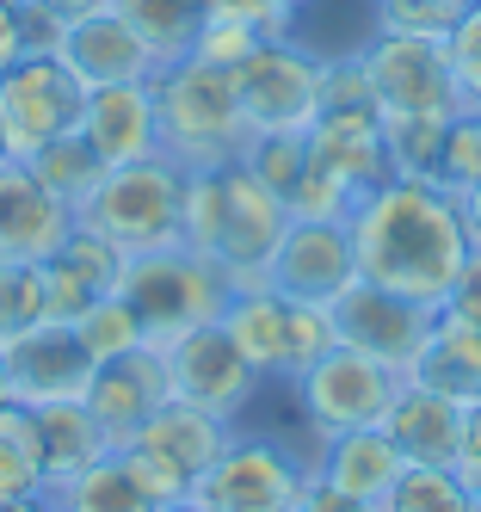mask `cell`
I'll return each mask as SVG.
<instances>
[{"mask_svg": "<svg viewBox=\"0 0 481 512\" xmlns=\"http://www.w3.org/2000/svg\"><path fill=\"white\" fill-rule=\"evenodd\" d=\"M309 7H315V0H284V13H290V19H303Z\"/></svg>", "mask_w": 481, "mask_h": 512, "instance_id": "51", "label": "cell"}, {"mask_svg": "<svg viewBox=\"0 0 481 512\" xmlns=\"http://www.w3.org/2000/svg\"><path fill=\"white\" fill-rule=\"evenodd\" d=\"M13 401V377H7V346H0V408Z\"/></svg>", "mask_w": 481, "mask_h": 512, "instance_id": "49", "label": "cell"}, {"mask_svg": "<svg viewBox=\"0 0 481 512\" xmlns=\"http://www.w3.org/2000/svg\"><path fill=\"white\" fill-rule=\"evenodd\" d=\"M0 167H13V142H7V124H0Z\"/></svg>", "mask_w": 481, "mask_h": 512, "instance_id": "50", "label": "cell"}, {"mask_svg": "<svg viewBox=\"0 0 481 512\" xmlns=\"http://www.w3.org/2000/svg\"><path fill=\"white\" fill-rule=\"evenodd\" d=\"M303 161H309V142L303 136H253L247 155H241V167L253 179H266L284 204L296 198V186H303Z\"/></svg>", "mask_w": 481, "mask_h": 512, "instance_id": "36", "label": "cell"}, {"mask_svg": "<svg viewBox=\"0 0 481 512\" xmlns=\"http://www.w3.org/2000/svg\"><path fill=\"white\" fill-rule=\"evenodd\" d=\"M81 118H87V81L62 56H19L0 75V124H7L13 161H31L50 142L81 136Z\"/></svg>", "mask_w": 481, "mask_h": 512, "instance_id": "13", "label": "cell"}, {"mask_svg": "<svg viewBox=\"0 0 481 512\" xmlns=\"http://www.w3.org/2000/svg\"><path fill=\"white\" fill-rule=\"evenodd\" d=\"M358 247H352V223L346 216H290V229L266 266V284L284 290L296 303L333 309L358 284Z\"/></svg>", "mask_w": 481, "mask_h": 512, "instance_id": "15", "label": "cell"}, {"mask_svg": "<svg viewBox=\"0 0 481 512\" xmlns=\"http://www.w3.org/2000/svg\"><path fill=\"white\" fill-rule=\"evenodd\" d=\"M315 488V463L309 451H290L284 438L235 426V438L222 445L210 475L192 488L198 506L210 512H296Z\"/></svg>", "mask_w": 481, "mask_h": 512, "instance_id": "9", "label": "cell"}, {"mask_svg": "<svg viewBox=\"0 0 481 512\" xmlns=\"http://www.w3.org/2000/svg\"><path fill=\"white\" fill-rule=\"evenodd\" d=\"M327 315H333V340H340V346H358L370 358H383L389 371H401V377H407V364L420 358L432 321H438V309H426L414 297H395V290L370 284V278H358Z\"/></svg>", "mask_w": 481, "mask_h": 512, "instance_id": "16", "label": "cell"}, {"mask_svg": "<svg viewBox=\"0 0 481 512\" xmlns=\"http://www.w3.org/2000/svg\"><path fill=\"white\" fill-rule=\"evenodd\" d=\"M309 463H315L321 488L346 494V500H364V506H383L395 475L407 469L383 426H358V432H340V438H321V445H309Z\"/></svg>", "mask_w": 481, "mask_h": 512, "instance_id": "24", "label": "cell"}, {"mask_svg": "<svg viewBox=\"0 0 481 512\" xmlns=\"http://www.w3.org/2000/svg\"><path fill=\"white\" fill-rule=\"evenodd\" d=\"M383 512H481V500L457 482V469H401Z\"/></svg>", "mask_w": 481, "mask_h": 512, "instance_id": "31", "label": "cell"}, {"mask_svg": "<svg viewBox=\"0 0 481 512\" xmlns=\"http://www.w3.org/2000/svg\"><path fill=\"white\" fill-rule=\"evenodd\" d=\"M81 401H87V414L99 420V432L111 438V451L130 445V438L173 401L161 346L148 340V346H136V352H124V358H111V364H93V383H87Z\"/></svg>", "mask_w": 481, "mask_h": 512, "instance_id": "17", "label": "cell"}, {"mask_svg": "<svg viewBox=\"0 0 481 512\" xmlns=\"http://www.w3.org/2000/svg\"><path fill=\"white\" fill-rule=\"evenodd\" d=\"M481 179V105H463V112H451V124H444V149H438V179L432 186L444 192H469Z\"/></svg>", "mask_w": 481, "mask_h": 512, "instance_id": "35", "label": "cell"}, {"mask_svg": "<svg viewBox=\"0 0 481 512\" xmlns=\"http://www.w3.org/2000/svg\"><path fill=\"white\" fill-rule=\"evenodd\" d=\"M284 229H290V204L241 161L216 173H185V247L216 260L235 290L266 284Z\"/></svg>", "mask_w": 481, "mask_h": 512, "instance_id": "2", "label": "cell"}, {"mask_svg": "<svg viewBox=\"0 0 481 512\" xmlns=\"http://www.w3.org/2000/svg\"><path fill=\"white\" fill-rule=\"evenodd\" d=\"M222 327H229V340L241 346V358L266 383H290L296 371H309V364L333 346V315L315 309V303L284 297L272 284L235 290L229 309H222Z\"/></svg>", "mask_w": 481, "mask_h": 512, "instance_id": "11", "label": "cell"}, {"mask_svg": "<svg viewBox=\"0 0 481 512\" xmlns=\"http://www.w3.org/2000/svg\"><path fill=\"white\" fill-rule=\"evenodd\" d=\"M352 56L364 68L370 99H377L383 118H451V112H463V87H457L451 50L438 38L370 25V38Z\"/></svg>", "mask_w": 481, "mask_h": 512, "instance_id": "10", "label": "cell"}, {"mask_svg": "<svg viewBox=\"0 0 481 512\" xmlns=\"http://www.w3.org/2000/svg\"><path fill=\"white\" fill-rule=\"evenodd\" d=\"M383 432H389V445L401 451L407 469H451L457 438H463V408L451 395H438V389L407 377L389 401V414H383Z\"/></svg>", "mask_w": 481, "mask_h": 512, "instance_id": "22", "label": "cell"}, {"mask_svg": "<svg viewBox=\"0 0 481 512\" xmlns=\"http://www.w3.org/2000/svg\"><path fill=\"white\" fill-rule=\"evenodd\" d=\"M111 7L130 19V31H136L148 50H155V62L192 56V31L204 19L198 0H111Z\"/></svg>", "mask_w": 481, "mask_h": 512, "instance_id": "28", "label": "cell"}, {"mask_svg": "<svg viewBox=\"0 0 481 512\" xmlns=\"http://www.w3.org/2000/svg\"><path fill=\"white\" fill-rule=\"evenodd\" d=\"M303 142L309 161H303V186L290 198V216H352L358 198L395 179L377 105H327Z\"/></svg>", "mask_w": 481, "mask_h": 512, "instance_id": "4", "label": "cell"}, {"mask_svg": "<svg viewBox=\"0 0 481 512\" xmlns=\"http://www.w3.org/2000/svg\"><path fill=\"white\" fill-rule=\"evenodd\" d=\"M118 297L136 309L142 334L161 346V340L185 334V327H198V321H222L235 284L216 260H204L198 247L179 241V247H161V253H130L124 278H118Z\"/></svg>", "mask_w": 481, "mask_h": 512, "instance_id": "6", "label": "cell"}, {"mask_svg": "<svg viewBox=\"0 0 481 512\" xmlns=\"http://www.w3.org/2000/svg\"><path fill=\"white\" fill-rule=\"evenodd\" d=\"M25 56V38H19V13H13V0H0V75Z\"/></svg>", "mask_w": 481, "mask_h": 512, "instance_id": "44", "label": "cell"}, {"mask_svg": "<svg viewBox=\"0 0 481 512\" xmlns=\"http://www.w3.org/2000/svg\"><path fill=\"white\" fill-rule=\"evenodd\" d=\"M81 142L105 167H130L161 155V112H155V75L148 81H118V87H93L87 93V118Z\"/></svg>", "mask_w": 481, "mask_h": 512, "instance_id": "20", "label": "cell"}, {"mask_svg": "<svg viewBox=\"0 0 481 512\" xmlns=\"http://www.w3.org/2000/svg\"><path fill=\"white\" fill-rule=\"evenodd\" d=\"M457 216H463V229H469V247H481V179L469 192H457Z\"/></svg>", "mask_w": 481, "mask_h": 512, "instance_id": "46", "label": "cell"}, {"mask_svg": "<svg viewBox=\"0 0 481 512\" xmlns=\"http://www.w3.org/2000/svg\"><path fill=\"white\" fill-rule=\"evenodd\" d=\"M444 124L451 118H383L389 142V173L395 179H438V149H444Z\"/></svg>", "mask_w": 481, "mask_h": 512, "instance_id": "32", "label": "cell"}, {"mask_svg": "<svg viewBox=\"0 0 481 512\" xmlns=\"http://www.w3.org/2000/svg\"><path fill=\"white\" fill-rule=\"evenodd\" d=\"M50 506H56V512H161L155 500L136 488L124 451H105V457L87 463L81 475L56 482V488H50Z\"/></svg>", "mask_w": 481, "mask_h": 512, "instance_id": "27", "label": "cell"}, {"mask_svg": "<svg viewBox=\"0 0 481 512\" xmlns=\"http://www.w3.org/2000/svg\"><path fill=\"white\" fill-rule=\"evenodd\" d=\"M457 482L481 500V401H469L463 408V438H457Z\"/></svg>", "mask_w": 481, "mask_h": 512, "instance_id": "42", "label": "cell"}, {"mask_svg": "<svg viewBox=\"0 0 481 512\" xmlns=\"http://www.w3.org/2000/svg\"><path fill=\"white\" fill-rule=\"evenodd\" d=\"M259 44H266V31L235 19V13H204L198 31H192V56L210 62V68H241Z\"/></svg>", "mask_w": 481, "mask_h": 512, "instance_id": "38", "label": "cell"}, {"mask_svg": "<svg viewBox=\"0 0 481 512\" xmlns=\"http://www.w3.org/2000/svg\"><path fill=\"white\" fill-rule=\"evenodd\" d=\"M7 377H13V401L19 408H50V401H81L93 383V358L81 352L74 327L44 321L19 334L7 346Z\"/></svg>", "mask_w": 481, "mask_h": 512, "instance_id": "18", "label": "cell"}, {"mask_svg": "<svg viewBox=\"0 0 481 512\" xmlns=\"http://www.w3.org/2000/svg\"><path fill=\"white\" fill-rule=\"evenodd\" d=\"M161 358H167V383H173L179 401L210 408V414L235 420V426L247 420L253 401L266 395V377L241 358V346L229 340L222 321H198V327H185V334L161 340Z\"/></svg>", "mask_w": 481, "mask_h": 512, "instance_id": "14", "label": "cell"}, {"mask_svg": "<svg viewBox=\"0 0 481 512\" xmlns=\"http://www.w3.org/2000/svg\"><path fill=\"white\" fill-rule=\"evenodd\" d=\"M204 13H235V19H247V25H259L266 38H290L296 31V19L284 13V0H198Z\"/></svg>", "mask_w": 481, "mask_h": 512, "instance_id": "40", "label": "cell"}, {"mask_svg": "<svg viewBox=\"0 0 481 512\" xmlns=\"http://www.w3.org/2000/svg\"><path fill=\"white\" fill-rule=\"evenodd\" d=\"M296 512H383V506H364V500H346V494H333V488H309V500L296 506Z\"/></svg>", "mask_w": 481, "mask_h": 512, "instance_id": "45", "label": "cell"}, {"mask_svg": "<svg viewBox=\"0 0 481 512\" xmlns=\"http://www.w3.org/2000/svg\"><path fill=\"white\" fill-rule=\"evenodd\" d=\"M155 112H161V155L185 173H216L247 155V118L235 99V75L198 56H173L155 68Z\"/></svg>", "mask_w": 481, "mask_h": 512, "instance_id": "3", "label": "cell"}, {"mask_svg": "<svg viewBox=\"0 0 481 512\" xmlns=\"http://www.w3.org/2000/svg\"><path fill=\"white\" fill-rule=\"evenodd\" d=\"M235 438V420H222L210 408H192V401H167V408L148 420L124 451L136 488L155 500V506H173V500H192V488L210 475V463L222 457V445Z\"/></svg>", "mask_w": 481, "mask_h": 512, "instance_id": "7", "label": "cell"}, {"mask_svg": "<svg viewBox=\"0 0 481 512\" xmlns=\"http://www.w3.org/2000/svg\"><path fill=\"white\" fill-rule=\"evenodd\" d=\"M0 512H56V506H50V494H31V500H7Z\"/></svg>", "mask_w": 481, "mask_h": 512, "instance_id": "48", "label": "cell"}, {"mask_svg": "<svg viewBox=\"0 0 481 512\" xmlns=\"http://www.w3.org/2000/svg\"><path fill=\"white\" fill-rule=\"evenodd\" d=\"M74 223L105 235L124 253H161L185 241V167L167 155H148L130 167H105L93 198L74 210Z\"/></svg>", "mask_w": 481, "mask_h": 512, "instance_id": "5", "label": "cell"}, {"mask_svg": "<svg viewBox=\"0 0 481 512\" xmlns=\"http://www.w3.org/2000/svg\"><path fill=\"white\" fill-rule=\"evenodd\" d=\"M401 383L407 377L389 371L383 358L333 340L309 371H296L284 389H290L296 414H303V426H309V445H321V438H340V432H358V426H383V414H389V401H395Z\"/></svg>", "mask_w": 481, "mask_h": 512, "instance_id": "8", "label": "cell"}, {"mask_svg": "<svg viewBox=\"0 0 481 512\" xmlns=\"http://www.w3.org/2000/svg\"><path fill=\"white\" fill-rule=\"evenodd\" d=\"M235 75V99L253 136H309L321 118V81H327V56L309 50L303 38H266Z\"/></svg>", "mask_w": 481, "mask_h": 512, "instance_id": "12", "label": "cell"}, {"mask_svg": "<svg viewBox=\"0 0 481 512\" xmlns=\"http://www.w3.org/2000/svg\"><path fill=\"white\" fill-rule=\"evenodd\" d=\"M37 179H44V186L68 204V210H81L87 198H93V186H99V179H105V161L87 149V142L81 136H68V142H50V149L44 155H31L25 161Z\"/></svg>", "mask_w": 481, "mask_h": 512, "instance_id": "30", "label": "cell"}, {"mask_svg": "<svg viewBox=\"0 0 481 512\" xmlns=\"http://www.w3.org/2000/svg\"><path fill=\"white\" fill-rule=\"evenodd\" d=\"M50 321L44 303V266H19V260H0V346H13L19 334Z\"/></svg>", "mask_w": 481, "mask_h": 512, "instance_id": "33", "label": "cell"}, {"mask_svg": "<svg viewBox=\"0 0 481 512\" xmlns=\"http://www.w3.org/2000/svg\"><path fill=\"white\" fill-rule=\"evenodd\" d=\"M444 315L481 327V247H469V260H463V272L451 284V297H444Z\"/></svg>", "mask_w": 481, "mask_h": 512, "instance_id": "43", "label": "cell"}, {"mask_svg": "<svg viewBox=\"0 0 481 512\" xmlns=\"http://www.w3.org/2000/svg\"><path fill=\"white\" fill-rule=\"evenodd\" d=\"M451 68H457V87H463V105H481V0L463 13V25L451 31Z\"/></svg>", "mask_w": 481, "mask_h": 512, "instance_id": "39", "label": "cell"}, {"mask_svg": "<svg viewBox=\"0 0 481 512\" xmlns=\"http://www.w3.org/2000/svg\"><path fill=\"white\" fill-rule=\"evenodd\" d=\"M161 512H210V506H198V500H173V506H161Z\"/></svg>", "mask_w": 481, "mask_h": 512, "instance_id": "52", "label": "cell"}, {"mask_svg": "<svg viewBox=\"0 0 481 512\" xmlns=\"http://www.w3.org/2000/svg\"><path fill=\"white\" fill-rule=\"evenodd\" d=\"M37 7H50V13L68 25V19H81V13H99V7H111V0H37Z\"/></svg>", "mask_w": 481, "mask_h": 512, "instance_id": "47", "label": "cell"}, {"mask_svg": "<svg viewBox=\"0 0 481 512\" xmlns=\"http://www.w3.org/2000/svg\"><path fill=\"white\" fill-rule=\"evenodd\" d=\"M56 56H62L74 75L87 81V93H93V87H118V81H148V75L161 68V62H155V50L136 38L130 19H124L118 7H99V13L68 19V25H62Z\"/></svg>", "mask_w": 481, "mask_h": 512, "instance_id": "21", "label": "cell"}, {"mask_svg": "<svg viewBox=\"0 0 481 512\" xmlns=\"http://www.w3.org/2000/svg\"><path fill=\"white\" fill-rule=\"evenodd\" d=\"M13 13H19L25 56H56V44H62V19H56L50 7H37V0H13Z\"/></svg>", "mask_w": 481, "mask_h": 512, "instance_id": "41", "label": "cell"}, {"mask_svg": "<svg viewBox=\"0 0 481 512\" xmlns=\"http://www.w3.org/2000/svg\"><path fill=\"white\" fill-rule=\"evenodd\" d=\"M352 247L358 272L370 284L414 297L426 309H444L451 284L469 260V229L457 216V198L426 179H383L370 198L352 204Z\"/></svg>", "mask_w": 481, "mask_h": 512, "instance_id": "1", "label": "cell"}, {"mask_svg": "<svg viewBox=\"0 0 481 512\" xmlns=\"http://www.w3.org/2000/svg\"><path fill=\"white\" fill-rule=\"evenodd\" d=\"M124 278V253L111 247L105 235L81 229L74 223V235L44 260V303H50V321H74V315H87L99 297H111Z\"/></svg>", "mask_w": 481, "mask_h": 512, "instance_id": "23", "label": "cell"}, {"mask_svg": "<svg viewBox=\"0 0 481 512\" xmlns=\"http://www.w3.org/2000/svg\"><path fill=\"white\" fill-rule=\"evenodd\" d=\"M25 445L44 469V488H56L87 463H99L111 451V438L87 414V401H50V408H25Z\"/></svg>", "mask_w": 481, "mask_h": 512, "instance_id": "25", "label": "cell"}, {"mask_svg": "<svg viewBox=\"0 0 481 512\" xmlns=\"http://www.w3.org/2000/svg\"><path fill=\"white\" fill-rule=\"evenodd\" d=\"M407 377L426 383V389H438V395H451L457 408L481 401V327L438 309V321H432L420 358L407 364Z\"/></svg>", "mask_w": 481, "mask_h": 512, "instance_id": "26", "label": "cell"}, {"mask_svg": "<svg viewBox=\"0 0 481 512\" xmlns=\"http://www.w3.org/2000/svg\"><path fill=\"white\" fill-rule=\"evenodd\" d=\"M68 327H74V340H81V352H87L93 364H111V358H124V352L148 346V334H142L136 309L118 297V290H111V297H99L87 315H74Z\"/></svg>", "mask_w": 481, "mask_h": 512, "instance_id": "29", "label": "cell"}, {"mask_svg": "<svg viewBox=\"0 0 481 512\" xmlns=\"http://www.w3.org/2000/svg\"><path fill=\"white\" fill-rule=\"evenodd\" d=\"M370 7H377V25H389V31H414V38L451 44V31L463 25V13L475 0H370Z\"/></svg>", "mask_w": 481, "mask_h": 512, "instance_id": "37", "label": "cell"}, {"mask_svg": "<svg viewBox=\"0 0 481 512\" xmlns=\"http://www.w3.org/2000/svg\"><path fill=\"white\" fill-rule=\"evenodd\" d=\"M74 235V210L37 179L25 161L0 167V260L44 266L50 253Z\"/></svg>", "mask_w": 481, "mask_h": 512, "instance_id": "19", "label": "cell"}, {"mask_svg": "<svg viewBox=\"0 0 481 512\" xmlns=\"http://www.w3.org/2000/svg\"><path fill=\"white\" fill-rule=\"evenodd\" d=\"M31 494H50V488H44V469H37L31 445H25V408L7 401L0 408V506L31 500Z\"/></svg>", "mask_w": 481, "mask_h": 512, "instance_id": "34", "label": "cell"}]
</instances>
